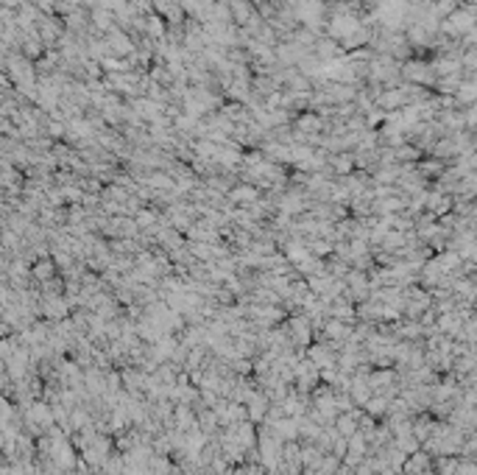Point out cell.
Instances as JSON below:
<instances>
[{"label":"cell","instance_id":"2","mask_svg":"<svg viewBox=\"0 0 477 475\" xmlns=\"http://www.w3.org/2000/svg\"><path fill=\"white\" fill-rule=\"evenodd\" d=\"M262 196H260V187L257 185H251V182H238L232 190H229V204H235V207H251V204H257Z\"/></svg>","mask_w":477,"mask_h":475},{"label":"cell","instance_id":"7","mask_svg":"<svg viewBox=\"0 0 477 475\" xmlns=\"http://www.w3.org/2000/svg\"><path fill=\"white\" fill-rule=\"evenodd\" d=\"M56 260H51V257H42V260H37L34 266H31V274L39 280V283H51V280H56Z\"/></svg>","mask_w":477,"mask_h":475},{"label":"cell","instance_id":"5","mask_svg":"<svg viewBox=\"0 0 477 475\" xmlns=\"http://www.w3.org/2000/svg\"><path fill=\"white\" fill-rule=\"evenodd\" d=\"M377 106L383 112H394L399 106H407V87H394V90H383L380 98H377Z\"/></svg>","mask_w":477,"mask_h":475},{"label":"cell","instance_id":"3","mask_svg":"<svg viewBox=\"0 0 477 475\" xmlns=\"http://www.w3.org/2000/svg\"><path fill=\"white\" fill-rule=\"evenodd\" d=\"M329 168L335 176H352V171H357V154L355 152H338V154H329Z\"/></svg>","mask_w":477,"mask_h":475},{"label":"cell","instance_id":"9","mask_svg":"<svg viewBox=\"0 0 477 475\" xmlns=\"http://www.w3.org/2000/svg\"><path fill=\"white\" fill-rule=\"evenodd\" d=\"M402 76L407 81H424L427 79V65H421V62H407V65H402Z\"/></svg>","mask_w":477,"mask_h":475},{"label":"cell","instance_id":"1","mask_svg":"<svg viewBox=\"0 0 477 475\" xmlns=\"http://www.w3.org/2000/svg\"><path fill=\"white\" fill-rule=\"evenodd\" d=\"M106 37V42H109V51L115 54V56H120V59H132L134 54H137V39L129 34V31H123L120 25H115L109 34H103Z\"/></svg>","mask_w":477,"mask_h":475},{"label":"cell","instance_id":"10","mask_svg":"<svg viewBox=\"0 0 477 475\" xmlns=\"http://www.w3.org/2000/svg\"><path fill=\"white\" fill-rule=\"evenodd\" d=\"M291 333H293L299 341H307V335H310V324H307V319H293V321H291Z\"/></svg>","mask_w":477,"mask_h":475},{"label":"cell","instance_id":"8","mask_svg":"<svg viewBox=\"0 0 477 475\" xmlns=\"http://www.w3.org/2000/svg\"><path fill=\"white\" fill-rule=\"evenodd\" d=\"M68 300H62V297H45V316H65L68 314Z\"/></svg>","mask_w":477,"mask_h":475},{"label":"cell","instance_id":"6","mask_svg":"<svg viewBox=\"0 0 477 475\" xmlns=\"http://www.w3.org/2000/svg\"><path fill=\"white\" fill-rule=\"evenodd\" d=\"M293 126H296V129H302V132H307V135H324V132H326V121H324L321 115H316V112L296 115Z\"/></svg>","mask_w":477,"mask_h":475},{"label":"cell","instance_id":"4","mask_svg":"<svg viewBox=\"0 0 477 475\" xmlns=\"http://www.w3.org/2000/svg\"><path fill=\"white\" fill-rule=\"evenodd\" d=\"M229 8H232V23L238 28H246L254 17H260V11H257V6L251 0H229Z\"/></svg>","mask_w":477,"mask_h":475}]
</instances>
